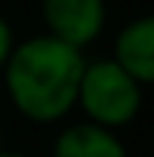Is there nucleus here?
I'll use <instances>...</instances> for the list:
<instances>
[{"mask_svg": "<svg viewBox=\"0 0 154 157\" xmlns=\"http://www.w3.org/2000/svg\"><path fill=\"white\" fill-rule=\"evenodd\" d=\"M41 15L52 38L85 50L102 35L108 6L105 0H41Z\"/></svg>", "mask_w": 154, "mask_h": 157, "instance_id": "7ed1b4c3", "label": "nucleus"}, {"mask_svg": "<svg viewBox=\"0 0 154 157\" xmlns=\"http://www.w3.org/2000/svg\"><path fill=\"white\" fill-rule=\"evenodd\" d=\"M85 52L73 44L47 35L15 44L3 67L6 90L17 113L32 122H58L79 102Z\"/></svg>", "mask_w": 154, "mask_h": 157, "instance_id": "f257e3e1", "label": "nucleus"}, {"mask_svg": "<svg viewBox=\"0 0 154 157\" xmlns=\"http://www.w3.org/2000/svg\"><path fill=\"white\" fill-rule=\"evenodd\" d=\"M0 157H29V154H21V151H3V148H0Z\"/></svg>", "mask_w": 154, "mask_h": 157, "instance_id": "0eeeda50", "label": "nucleus"}, {"mask_svg": "<svg viewBox=\"0 0 154 157\" xmlns=\"http://www.w3.org/2000/svg\"><path fill=\"white\" fill-rule=\"evenodd\" d=\"M12 50H15V38H12V26L0 17V70L6 67V61H9Z\"/></svg>", "mask_w": 154, "mask_h": 157, "instance_id": "423d86ee", "label": "nucleus"}, {"mask_svg": "<svg viewBox=\"0 0 154 157\" xmlns=\"http://www.w3.org/2000/svg\"><path fill=\"white\" fill-rule=\"evenodd\" d=\"M114 58L140 84H154V15H140L119 29Z\"/></svg>", "mask_w": 154, "mask_h": 157, "instance_id": "20e7f679", "label": "nucleus"}, {"mask_svg": "<svg viewBox=\"0 0 154 157\" xmlns=\"http://www.w3.org/2000/svg\"><path fill=\"white\" fill-rule=\"evenodd\" d=\"M76 105L90 122L116 131L137 119L143 108V84L116 58H96L85 64Z\"/></svg>", "mask_w": 154, "mask_h": 157, "instance_id": "f03ea898", "label": "nucleus"}, {"mask_svg": "<svg viewBox=\"0 0 154 157\" xmlns=\"http://www.w3.org/2000/svg\"><path fill=\"white\" fill-rule=\"evenodd\" d=\"M52 157H128V151L116 131L87 119L64 128L55 137Z\"/></svg>", "mask_w": 154, "mask_h": 157, "instance_id": "39448f33", "label": "nucleus"}]
</instances>
